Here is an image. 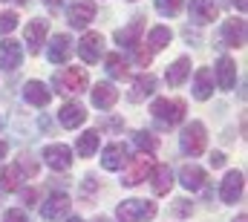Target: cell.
<instances>
[{"label": "cell", "instance_id": "obj_1", "mask_svg": "<svg viewBox=\"0 0 248 222\" xmlns=\"http://www.w3.org/2000/svg\"><path fill=\"white\" fill-rule=\"evenodd\" d=\"M90 87V75L84 66H63L55 75V90L63 95H81Z\"/></svg>", "mask_w": 248, "mask_h": 222}, {"label": "cell", "instance_id": "obj_2", "mask_svg": "<svg viewBox=\"0 0 248 222\" xmlns=\"http://www.w3.org/2000/svg\"><path fill=\"white\" fill-rule=\"evenodd\" d=\"M185 101L182 98H156L150 104V115L162 124V127H173L185 118Z\"/></svg>", "mask_w": 248, "mask_h": 222}, {"label": "cell", "instance_id": "obj_3", "mask_svg": "<svg viewBox=\"0 0 248 222\" xmlns=\"http://www.w3.org/2000/svg\"><path fill=\"white\" fill-rule=\"evenodd\" d=\"M156 205L150 199H124L122 205L116 208L119 222H150L156 217Z\"/></svg>", "mask_w": 248, "mask_h": 222}, {"label": "cell", "instance_id": "obj_4", "mask_svg": "<svg viewBox=\"0 0 248 222\" xmlns=\"http://www.w3.org/2000/svg\"><path fill=\"white\" fill-rule=\"evenodd\" d=\"M179 144H182V150H185L187 156H202L205 153V144H208L205 124L202 121H190L185 130H182V136H179Z\"/></svg>", "mask_w": 248, "mask_h": 222}, {"label": "cell", "instance_id": "obj_5", "mask_svg": "<svg viewBox=\"0 0 248 222\" xmlns=\"http://www.w3.org/2000/svg\"><path fill=\"white\" fill-rule=\"evenodd\" d=\"M127 162H130V165H124L122 185L136 188V185H141V182L150 176V170H153V153H139L136 159H127Z\"/></svg>", "mask_w": 248, "mask_h": 222}, {"label": "cell", "instance_id": "obj_6", "mask_svg": "<svg viewBox=\"0 0 248 222\" xmlns=\"http://www.w3.org/2000/svg\"><path fill=\"white\" fill-rule=\"evenodd\" d=\"M93 17H95V0H72L66 9V20L75 29H87Z\"/></svg>", "mask_w": 248, "mask_h": 222}, {"label": "cell", "instance_id": "obj_7", "mask_svg": "<svg viewBox=\"0 0 248 222\" xmlns=\"http://www.w3.org/2000/svg\"><path fill=\"white\" fill-rule=\"evenodd\" d=\"M243 188H246V176L240 170H228L225 179H222V188H219V199L225 205H237L240 196H243Z\"/></svg>", "mask_w": 248, "mask_h": 222}, {"label": "cell", "instance_id": "obj_8", "mask_svg": "<svg viewBox=\"0 0 248 222\" xmlns=\"http://www.w3.org/2000/svg\"><path fill=\"white\" fill-rule=\"evenodd\" d=\"M69 205H72V199H69L66 193H52V196L41 205V217L46 222H58L69 214Z\"/></svg>", "mask_w": 248, "mask_h": 222}, {"label": "cell", "instance_id": "obj_9", "mask_svg": "<svg viewBox=\"0 0 248 222\" xmlns=\"http://www.w3.org/2000/svg\"><path fill=\"white\" fill-rule=\"evenodd\" d=\"M78 55L87 63H98V58H104V38L98 32H87L78 44Z\"/></svg>", "mask_w": 248, "mask_h": 222}, {"label": "cell", "instance_id": "obj_10", "mask_svg": "<svg viewBox=\"0 0 248 222\" xmlns=\"http://www.w3.org/2000/svg\"><path fill=\"white\" fill-rule=\"evenodd\" d=\"M44 162L52 167V170H69L72 167V150L66 144H46L44 147Z\"/></svg>", "mask_w": 248, "mask_h": 222}, {"label": "cell", "instance_id": "obj_11", "mask_svg": "<svg viewBox=\"0 0 248 222\" xmlns=\"http://www.w3.org/2000/svg\"><path fill=\"white\" fill-rule=\"evenodd\" d=\"M46 20L44 17H35V20H29L26 23V47H29V55H38L41 52V47H44V41H46Z\"/></svg>", "mask_w": 248, "mask_h": 222}, {"label": "cell", "instance_id": "obj_12", "mask_svg": "<svg viewBox=\"0 0 248 222\" xmlns=\"http://www.w3.org/2000/svg\"><path fill=\"white\" fill-rule=\"evenodd\" d=\"M222 44L234 47V49L246 47V20L243 17H231L222 23Z\"/></svg>", "mask_w": 248, "mask_h": 222}, {"label": "cell", "instance_id": "obj_13", "mask_svg": "<svg viewBox=\"0 0 248 222\" xmlns=\"http://www.w3.org/2000/svg\"><path fill=\"white\" fill-rule=\"evenodd\" d=\"M20 61H23L20 44L12 41V38H6V41L0 44V69H3V72H15V69L20 66Z\"/></svg>", "mask_w": 248, "mask_h": 222}, {"label": "cell", "instance_id": "obj_14", "mask_svg": "<svg viewBox=\"0 0 248 222\" xmlns=\"http://www.w3.org/2000/svg\"><path fill=\"white\" fill-rule=\"evenodd\" d=\"M147 179H150L156 196H165V193H170V188H173V170L168 165H153V170H150Z\"/></svg>", "mask_w": 248, "mask_h": 222}, {"label": "cell", "instance_id": "obj_15", "mask_svg": "<svg viewBox=\"0 0 248 222\" xmlns=\"http://www.w3.org/2000/svg\"><path fill=\"white\" fill-rule=\"evenodd\" d=\"M214 95V72L208 66H199L193 75V98L196 101H208Z\"/></svg>", "mask_w": 248, "mask_h": 222}, {"label": "cell", "instance_id": "obj_16", "mask_svg": "<svg viewBox=\"0 0 248 222\" xmlns=\"http://www.w3.org/2000/svg\"><path fill=\"white\" fill-rule=\"evenodd\" d=\"M23 98L35 107H46L49 98H52V90L44 84V81H26L23 84Z\"/></svg>", "mask_w": 248, "mask_h": 222}, {"label": "cell", "instance_id": "obj_17", "mask_svg": "<svg viewBox=\"0 0 248 222\" xmlns=\"http://www.w3.org/2000/svg\"><path fill=\"white\" fill-rule=\"evenodd\" d=\"M141 29H144V17H133L124 29H119V32H116L119 47H124V49H133L136 44H141V41H139V38H141Z\"/></svg>", "mask_w": 248, "mask_h": 222}, {"label": "cell", "instance_id": "obj_18", "mask_svg": "<svg viewBox=\"0 0 248 222\" xmlns=\"http://www.w3.org/2000/svg\"><path fill=\"white\" fill-rule=\"evenodd\" d=\"M101 165H104V170H122L127 165V147H124L122 142L107 144L104 153H101Z\"/></svg>", "mask_w": 248, "mask_h": 222}, {"label": "cell", "instance_id": "obj_19", "mask_svg": "<svg viewBox=\"0 0 248 222\" xmlns=\"http://www.w3.org/2000/svg\"><path fill=\"white\" fill-rule=\"evenodd\" d=\"M58 121H61V127H66V130H75V127H81L87 121V110L81 104H75V101H66L61 107V112H58Z\"/></svg>", "mask_w": 248, "mask_h": 222}, {"label": "cell", "instance_id": "obj_20", "mask_svg": "<svg viewBox=\"0 0 248 222\" xmlns=\"http://www.w3.org/2000/svg\"><path fill=\"white\" fill-rule=\"evenodd\" d=\"M116 101H119V90H116L110 81H101V84L93 87V104H95L98 110H110Z\"/></svg>", "mask_w": 248, "mask_h": 222}, {"label": "cell", "instance_id": "obj_21", "mask_svg": "<svg viewBox=\"0 0 248 222\" xmlns=\"http://www.w3.org/2000/svg\"><path fill=\"white\" fill-rule=\"evenodd\" d=\"M217 84H219V90H234V84H237V63L228 55L217 61Z\"/></svg>", "mask_w": 248, "mask_h": 222}, {"label": "cell", "instance_id": "obj_22", "mask_svg": "<svg viewBox=\"0 0 248 222\" xmlns=\"http://www.w3.org/2000/svg\"><path fill=\"white\" fill-rule=\"evenodd\" d=\"M156 93V75H150V72H144V75H139L136 81H133V90H130V101L133 104H139V101H144L147 95H153Z\"/></svg>", "mask_w": 248, "mask_h": 222}, {"label": "cell", "instance_id": "obj_23", "mask_svg": "<svg viewBox=\"0 0 248 222\" xmlns=\"http://www.w3.org/2000/svg\"><path fill=\"white\" fill-rule=\"evenodd\" d=\"M190 20L199 26L217 20V3L214 0H190Z\"/></svg>", "mask_w": 248, "mask_h": 222}, {"label": "cell", "instance_id": "obj_24", "mask_svg": "<svg viewBox=\"0 0 248 222\" xmlns=\"http://www.w3.org/2000/svg\"><path fill=\"white\" fill-rule=\"evenodd\" d=\"M179 182H182L185 190H199V188L208 182V176H205V170L199 165H185L179 170Z\"/></svg>", "mask_w": 248, "mask_h": 222}, {"label": "cell", "instance_id": "obj_25", "mask_svg": "<svg viewBox=\"0 0 248 222\" xmlns=\"http://www.w3.org/2000/svg\"><path fill=\"white\" fill-rule=\"evenodd\" d=\"M72 52V41H69V35H55L52 38V44H49V63H66V58Z\"/></svg>", "mask_w": 248, "mask_h": 222}, {"label": "cell", "instance_id": "obj_26", "mask_svg": "<svg viewBox=\"0 0 248 222\" xmlns=\"http://www.w3.org/2000/svg\"><path fill=\"white\" fill-rule=\"evenodd\" d=\"M187 75H190V58H176V61L168 66L165 81H168L170 87H179V84H185Z\"/></svg>", "mask_w": 248, "mask_h": 222}, {"label": "cell", "instance_id": "obj_27", "mask_svg": "<svg viewBox=\"0 0 248 222\" xmlns=\"http://www.w3.org/2000/svg\"><path fill=\"white\" fill-rule=\"evenodd\" d=\"M98 142H101V136H98V130H87V133H81L78 136V144H75V153L81 156V159H90L95 150H98Z\"/></svg>", "mask_w": 248, "mask_h": 222}, {"label": "cell", "instance_id": "obj_28", "mask_svg": "<svg viewBox=\"0 0 248 222\" xmlns=\"http://www.w3.org/2000/svg\"><path fill=\"white\" fill-rule=\"evenodd\" d=\"M20 179H23V173H20V167H17V165L3 167V170H0V190L15 193V190L20 188Z\"/></svg>", "mask_w": 248, "mask_h": 222}, {"label": "cell", "instance_id": "obj_29", "mask_svg": "<svg viewBox=\"0 0 248 222\" xmlns=\"http://www.w3.org/2000/svg\"><path fill=\"white\" fill-rule=\"evenodd\" d=\"M170 38H173V32L168 26H153L150 35H147V49L150 52H159V49H165L170 44Z\"/></svg>", "mask_w": 248, "mask_h": 222}, {"label": "cell", "instance_id": "obj_30", "mask_svg": "<svg viewBox=\"0 0 248 222\" xmlns=\"http://www.w3.org/2000/svg\"><path fill=\"white\" fill-rule=\"evenodd\" d=\"M104 63H107L110 78H119V81H127V78H130V66H127V61H124L119 52L107 55V58H104Z\"/></svg>", "mask_w": 248, "mask_h": 222}, {"label": "cell", "instance_id": "obj_31", "mask_svg": "<svg viewBox=\"0 0 248 222\" xmlns=\"http://www.w3.org/2000/svg\"><path fill=\"white\" fill-rule=\"evenodd\" d=\"M133 142H136V147H141V153H156V147H159L156 136L147 133V130H139V133L133 136Z\"/></svg>", "mask_w": 248, "mask_h": 222}, {"label": "cell", "instance_id": "obj_32", "mask_svg": "<svg viewBox=\"0 0 248 222\" xmlns=\"http://www.w3.org/2000/svg\"><path fill=\"white\" fill-rule=\"evenodd\" d=\"M153 3H156V12L165 17H176L185 6V0H153Z\"/></svg>", "mask_w": 248, "mask_h": 222}, {"label": "cell", "instance_id": "obj_33", "mask_svg": "<svg viewBox=\"0 0 248 222\" xmlns=\"http://www.w3.org/2000/svg\"><path fill=\"white\" fill-rule=\"evenodd\" d=\"M17 167H20V173H23V176H38V162H35L32 156H26V153L20 156Z\"/></svg>", "mask_w": 248, "mask_h": 222}, {"label": "cell", "instance_id": "obj_34", "mask_svg": "<svg viewBox=\"0 0 248 222\" xmlns=\"http://www.w3.org/2000/svg\"><path fill=\"white\" fill-rule=\"evenodd\" d=\"M15 26H17V15H15V12H3V15H0V35L12 32Z\"/></svg>", "mask_w": 248, "mask_h": 222}, {"label": "cell", "instance_id": "obj_35", "mask_svg": "<svg viewBox=\"0 0 248 222\" xmlns=\"http://www.w3.org/2000/svg\"><path fill=\"white\" fill-rule=\"evenodd\" d=\"M133 49H136V52H133V61H136L139 66H147V63H150V58H153V52H150L147 47H139V44H136Z\"/></svg>", "mask_w": 248, "mask_h": 222}, {"label": "cell", "instance_id": "obj_36", "mask_svg": "<svg viewBox=\"0 0 248 222\" xmlns=\"http://www.w3.org/2000/svg\"><path fill=\"white\" fill-rule=\"evenodd\" d=\"M3 222H29V217H26L23 208H9V211L3 214Z\"/></svg>", "mask_w": 248, "mask_h": 222}, {"label": "cell", "instance_id": "obj_37", "mask_svg": "<svg viewBox=\"0 0 248 222\" xmlns=\"http://www.w3.org/2000/svg\"><path fill=\"white\" fill-rule=\"evenodd\" d=\"M187 211H190V202H187V199H176V208H173V214H176V217H185Z\"/></svg>", "mask_w": 248, "mask_h": 222}, {"label": "cell", "instance_id": "obj_38", "mask_svg": "<svg viewBox=\"0 0 248 222\" xmlns=\"http://www.w3.org/2000/svg\"><path fill=\"white\" fill-rule=\"evenodd\" d=\"M211 165H214V167H222V165H225V156H222V153H214V156H211Z\"/></svg>", "mask_w": 248, "mask_h": 222}, {"label": "cell", "instance_id": "obj_39", "mask_svg": "<svg viewBox=\"0 0 248 222\" xmlns=\"http://www.w3.org/2000/svg\"><path fill=\"white\" fill-rule=\"evenodd\" d=\"M6 153H9V144H6V142H0V159H3Z\"/></svg>", "mask_w": 248, "mask_h": 222}, {"label": "cell", "instance_id": "obj_40", "mask_svg": "<svg viewBox=\"0 0 248 222\" xmlns=\"http://www.w3.org/2000/svg\"><path fill=\"white\" fill-rule=\"evenodd\" d=\"M44 3H46V6H52V9H55V6H61L63 0H44Z\"/></svg>", "mask_w": 248, "mask_h": 222}, {"label": "cell", "instance_id": "obj_41", "mask_svg": "<svg viewBox=\"0 0 248 222\" xmlns=\"http://www.w3.org/2000/svg\"><path fill=\"white\" fill-rule=\"evenodd\" d=\"M237 6H240V12H246V0H237Z\"/></svg>", "mask_w": 248, "mask_h": 222}, {"label": "cell", "instance_id": "obj_42", "mask_svg": "<svg viewBox=\"0 0 248 222\" xmlns=\"http://www.w3.org/2000/svg\"><path fill=\"white\" fill-rule=\"evenodd\" d=\"M234 222H246V214H240V217H237Z\"/></svg>", "mask_w": 248, "mask_h": 222}, {"label": "cell", "instance_id": "obj_43", "mask_svg": "<svg viewBox=\"0 0 248 222\" xmlns=\"http://www.w3.org/2000/svg\"><path fill=\"white\" fill-rule=\"evenodd\" d=\"M95 222H110V220H107V217H98V220H95Z\"/></svg>", "mask_w": 248, "mask_h": 222}, {"label": "cell", "instance_id": "obj_44", "mask_svg": "<svg viewBox=\"0 0 248 222\" xmlns=\"http://www.w3.org/2000/svg\"><path fill=\"white\" fill-rule=\"evenodd\" d=\"M66 222H84V220H78V217H75V220H66Z\"/></svg>", "mask_w": 248, "mask_h": 222}, {"label": "cell", "instance_id": "obj_45", "mask_svg": "<svg viewBox=\"0 0 248 222\" xmlns=\"http://www.w3.org/2000/svg\"><path fill=\"white\" fill-rule=\"evenodd\" d=\"M17 3H26V0H17Z\"/></svg>", "mask_w": 248, "mask_h": 222}, {"label": "cell", "instance_id": "obj_46", "mask_svg": "<svg viewBox=\"0 0 248 222\" xmlns=\"http://www.w3.org/2000/svg\"><path fill=\"white\" fill-rule=\"evenodd\" d=\"M0 127H3V118H0Z\"/></svg>", "mask_w": 248, "mask_h": 222}, {"label": "cell", "instance_id": "obj_47", "mask_svg": "<svg viewBox=\"0 0 248 222\" xmlns=\"http://www.w3.org/2000/svg\"><path fill=\"white\" fill-rule=\"evenodd\" d=\"M3 3H6V0H3Z\"/></svg>", "mask_w": 248, "mask_h": 222}]
</instances>
